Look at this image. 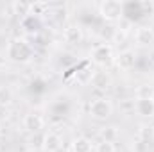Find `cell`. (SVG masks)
I'll return each mask as SVG.
<instances>
[{"instance_id":"9c48e42d","label":"cell","mask_w":154,"mask_h":152,"mask_svg":"<svg viewBox=\"0 0 154 152\" xmlns=\"http://www.w3.org/2000/svg\"><path fill=\"white\" fill-rule=\"evenodd\" d=\"M63 39L68 43V45H77L82 41V29L79 25H68L63 32Z\"/></svg>"},{"instance_id":"9a60e30c","label":"cell","mask_w":154,"mask_h":152,"mask_svg":"<svg viewBox=\"0 0 154 152\" xmlns=\"http://www.w3.org/2000/svg\"><path fill=\"white\" fill-rule=\"evenodd\" d=\"M13 11H14V14L22 16V18H27L31 14V4H27V2H14L13 4Z\"/></svg>"},{"instance_id":"6da1fadb","label":"cell","mask_w":154,"mask_h":152,"mask_svg":"<svg viewBox=\"0 0 154 152\" xmlns=\"http://www.w3.org/2000/svg\"><path fill=\"white\" fill-rule=\"evenodd\" d=\"M5 56L13 63H29L34 56V48L27 39L14 38L5 47Z\"/></svg>"},{"instance_id":"ffe728a7","label":"cell","mask_w":154,"mask_h":152,"mask_svg":"<svg viewBox=\"0 0 154 152\" xmlns=\"http://www.w3.org/2000/svg\"><path fill=\"white\" fill-rule=\"evenodd\" d=\"M57 152H68V150H66V149H63V147H61V149H59V150H57Z\"/></svg>"},{"instance_id":"52a82bcc","label":"cell","mask_w":154,"mask_h":152,"mask_svg":"<svg viewBox=\"0 0 154 152\" xmlns=\"http://www.w3.org/2000/svg\"><path fill=\"white\" fill-rule=\"evenodd\" d=\"M63 147V141L59 138V134L56 132H47L43 136V141H41V149L43 152H57Z\"/></svg>"},{"instance_id":"277c9868","label":"cell","mask_w":154,"mask_h":152,"mask_svg":"<svg viewBox=\"0 0 154 152\" xmlns=\"http://www.w3.org/2000/svg\"><path fill=\"white\" fill-rule=\"evenodd\" d=\"M90 114L95 120H106L113 114V104L108 99H95L90 104Z\"/></svg>"},{"instance_id":"5bb4252c","label":"cell","mask_w":154,"mask_h":152,"mask_svg":"<svg viewBox=\"0 0 154 152\" xmlns=\"http://www.w3.org/2000/svg\"><path fill=\"white\" fill-rule=\"evenodd\" d=\"M93 86H97V88H108L109 86V77L106 72H95L93 75H91V81H90Z\"/></svg>"},{"instance_id":"2e32d148","label":"cell","mask_w":154,"mask_h":152,"mask_svg":"<svg viewBox=\"0 0 154 152\" xmlns=\"http://www.w3.org/2000/svg\"><path fill=\"white\" fill-rule=\"evenodd\" d=\"M13 102V90L9 86H0V106L5 108Z\"/></svg>"},{"instance_id":"ba28073f","label":"cell","mask_w":154,"mask_h":152,"mask_svg":"<svg viewBox=\"0 0 154 152\" xmlns=\"http://www.w3.org/2000/svg\"><path fill=\"white\" fill-rule=\"evenodd\" d=\"M134 111L140 114V116H143V118L154 116V100L136 99V102H134Z\"/></svg>"},{"instance_id":"44dd1931","label":"cell","mask_w":154,"mask_h":152,"mask_svg":"<svg viewBox=\"0 0 154 152\" xmlns=\"http://www.w3.org/2000/svg\"><path fill=\"white\" fill-rule=\"evenodd\" d=\"M0 152H2V141H0Z\"/></svg>"},{"instance_id":"e0dca14e","label":"cell","mask_w":154,"mask_h":152,"mask_svg":"<svg viewBox=\"0 0 154 152\" xmlns=\"http://www.w3.org/2000/svg\"><path fill=\"white\" fill-rule=\"evenodd\" d=\"M95 152H116L115 143H109V141H100V143L97 145Z\"/></svg>"},{"instance_id":"8fae6325","label":"cell","mask_w":154,"mask_h":152,"mask_svg":"<svg viewBox=\"0 0 154 152\" xmlns=\"http://www.w3.org/2000/svg\"><path fill=\"white\" fill-rule=\"evenodd\" d=\"M72 152H91V141L84 136H79L72 141Z\"/></svg>"},{"instance_id":"7a4b0ae2","label":"cell","mask_w":154,"mask_h":152,"mask_svg":"<svg viewBox=\"0 0 154 152\" xmlns=\"http://www.w3.org/2000/svg\"><path fill=\"white\" fill-rule=\"evenodd\" d=\"M99 14L106 22H120L124 18V4L118 0H104L99 5Z\"/></svg>"},{"instance_id":"30bf717a","label":"cell","mask_w":154,"mask_h":152,"mask_svg":"<svg viewBox=\"0 0 154 152\" xmlns=\"http://www.w3.org/2000/svg\"><path fill=\"white\" fill-rule=\"evenodd\" d=\"M134 39H136V43H138V45L147 47V45H151V43L154 41V31L151 29V27H147V25H142V27H138V29H136Z\"/></svg>"},{"instance_id":"3957f363","label":"cell","mask_w":154,"mask_h":152,"mask_svg":"<svg viewBox=\"0 0 154 152\" xmlns=\"http://www.w3.org/2000/svg\"><path fill=\"white\" fill-rule=\"evenodd\" d=\"M91 61L97 65V66H108L115 61V54H113V47L109 43H100V45H95L91 48V54H90Z\"/></svg>"},{"instance_id":"8992f818","label":"cell","mask_w":154,"mask_h":152,"mask_svg":"<svg viewBox=\"0 0 154 152\" xmlns=\"http://www.w3.org/2000/svg\"><path fill=\"white\" fill-rule=\"evenodd\" d=\"M43 125H45V120H43V116L38 113H29L23 116V127L29 131V132H32V134H38L39 131L43 129Z\"/></svg>"},{"instance_id":"d6986e66","label":"cell","mask_w":154,"mask_h":152,"mask_svg":"<svg viewBox=\"0 0 154 152\" xmlns=\"http://www.w3.org/2000/svg\"><path fill=\"white\" fill-rule=\"evenodd\" d=\"M136 149H138V152H145V149H147V145L143 143V141H136V145H134Z\"/></svg>"},{"instance_id":"ac0fdd59","label":"cell","mask_w":154,"mask_h":152,"mask_svg":"<svg viewBox=\"0 0 154 152\" xmlns=\"http://www.w3.org/2000/svg\"><path fill=\"white\" fill-rule=\"evenodd\" d=\"M45 4H31V14L32 16H39V14H43V11H45Z\"/></svg>"},{"instance_id":"5b68a950","label":"cell","mask_w":154,"mask_h":152,"mask_svg":"<svg viewBox=\"0 0 154 152\" xmlns=\"http://www.w3.org/2000/svg\"><path fill=\"white\" fill-rule=\"evenodd\" d=\"M115 63L120 70H131L136 65V54L133 50H122L115 56Z\"/></svg>"},{"instance_id":"7c38bea8","label":"cell","mask_w":154,"mask_h":152,"mask_svg":"<svg viewBox=\"0 0 154 152\" xmlns=\"http://www.w3.org/2000/svg\"><path fill=\"white\" fill-rule=\"evenodd\" d=\"M100 138L102 141H109V143H115L118 140V129L115 125H108V127H102L100 129Z\"/></svg>"},{"instance_id":"4fadbf2b","label":"cell","mask_w":154,"mask_h":152,"mask_svg":"<svg viewBox=\"0 0 154 152\" xmlns=\"http://www.w3.org/2000/svg\"><path fill=\"white\" fill-rule=\"evenodd\" d=\"M136 99L154 100V86L152 84H140L136 88Z\"/></svg>"}]
</instances>
